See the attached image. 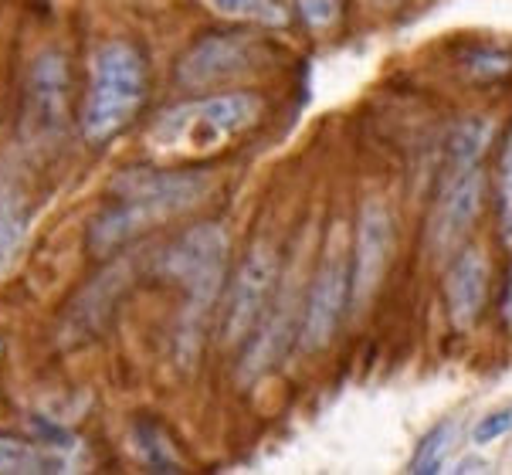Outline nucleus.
<instances>
[{
    "mask_svg": "<svg viewBox=\"0 0 512 475\" xmlns=\"http://www.w3.org/2000/svg\"><path fill=\"white\" fill-rule=\"evenodd\" d=\"M211 190V174L204 167H129L109 184L116 197H146L173 214L201 204Z\"/></svg>",
    "mask_w": 512,
    "mask_h": 475,
    "instance_id": "11",
    "label": "nucleus"
},
{
    "mask_svg": "<svg viewBox=\"0 0 512 475\" xmlns=\"http://www.w3.org/2000/svg\"><path fill=\"white\" fill-rule=\"evenodd\" d=\"M72 79L62 51H41L31 65L28 92H24V123L38 140H58L68 123Z\"/></svg>",
    "mask_w": 512,
    "mask_h": 475,
    "instance_id": "10",
    "label": "nucleus"
},
{
    "mask_svg": "<svg viewBox=\"0 0 512 475\" xmlns=\"http://www.w3.org/2000/svg\"><path fill=\"white\" fill-rule=\"evenodd\" d=\"M282 279V255L268 238L255 241L248 255L241 258L234 282L228 289V302H224L221 319V340L228 347H245L248 336L255 333L258 319L265 316L268 302H272L275 289Z\"/></svg>",
    "mask_w": 512,
    "mask_h": 475,
    "instance_id": "5",
    "label": "nucleus"
},
{
    "mask_svg": "<svg viewBox=\"0 0 512 475\" xmlns=\"http://www.w3.org/2000/svg\"><path fill=\"white\" fill-rule=\"evenodd\" d=\"M492 465H489V459H475V455H468V459H458V465H455V472H489Z\"/></svg>",
    "mask_w": 512,
    "mask_h": 475,
    "instance_id": "25",
    "label": "nucleus"
},
{
    "mask_svg": "<svg viewBox=\"0 0 512 475\" xmlns=\"http://www.w3.org/2000/svg\"><path fill=\"white\" fill-rule=\"evenodd\" d=\"M394 214L380 197H367L357 214V231H353L350 248V316L363 313L377 289L384 285V275L394 258Z\"/></svg>",
    "mask_w": 512,
    "mask_h": 475,
    "instance_id": "8",
    "label": "nucleus"
},
{
    "mask_svg": "<svg viewBox=\"0 0 512 475\" xmlns=\"http://www.w3.org/2000/svg\"><path fill=\"white\" fill-rule=\"evenodd\" d=\"M268 62V45L262 34L255 31H211L197 38L177 62L180 89L187 92H214L224 85L245 79V75L258 72Z\"/></svg>",
    "mask_w": 512,
    "mask_h": 475,
    "instance_id": "4",
    "label": "nucleus"
},
{
    "mask_svg": "<svg viewBox=\"0 0 512 475\" xmlns=\"http://www.w3.org/2000/svg\"><path fill=\"white\" fill-rule=\"evenodd\" d=\"M126 279H129L126 262L109 265V269L75 299L72 313H68L65 326H62V340L65 343H85L89 336L102 333V326L109 323L112 309H116V299L123 296Z\"/></svg>",
    "mask_w": 512,
    "mask_h": 475,
    "instance_id": "13",
    "label": "nucleus"
},
{
    "mask_svg": "<svg viewBox=\"0 0 512 475\" xmlns=\"http://www.w3.org/2000/svg\"><path fill=\"white\" fill-rule=\"evenodd\" d=\"M499 58H509V55H496V51H475V55H468V68H475V75L479 79H496V75L502 72H509L506 65H492V62H499Z\"/></svg>",
    "mask_w": 512,
    "mask_h": 475,
    "instance_id": "23",
    "label": "nucleus"
},
{
    "mask_svg": "<svg viewBox=\"0 0 512 475\" xmlns=\"http://www.w3.org/2000/svg\"><path fill=\"white\" fill-rule=\"evenodd\" d=\"M485 207V170L465 167V170H441V184L435 194V207L428 218V248L438 262H448L465 238L472 235Z\"/></svg>",
    "mask_w": 512,
    "mask_h": 475,
    "instance_id": "7",
    "label": "nucleus"
},
{
    "mask_svg": "<svg viewBox=\"0 0 512 475\" xmlns=\"http://www.w3.org/2000/svg\"><path fill=\"white\" fill-rule=\"evenodd\" d=\"M68 472V462L51 445H38L31 438L0 435V475H45Z\"/></svg>",
    "mask_w": 512,
    "mask_h": 475,
    "instance_id": "15",
    "label": "nucleus"
},
{
    "mask_svg": "<svg viewBox=\"0 0 512 475\" xmlns=\"http://www.w3.org/2000/svg\"><path fill=\"white\" fill-rule=\"evenodd\" d=\"M292 4L302 24L312 31H329L343 14V0H292Z\"/></svg>",
    "mask_w": 512,
    "mask_h": 475,
    "instance_id": "21",
    "label": "nucleus"
},
{
    "mask_svg": "<svg viewBox=\"0 0 512 475\" xmlns=\"http://www.w3.org/2000/svg\"><path fill=\"white\" fill-rule=\"evenodd\" d=\"M201 4L234 24H255V28H285L289 24V11L282 7V0H201Z\"/></svg>",
    "mask_w": 512,
    "mask_h": 475,
    "instance_id": "16",
    "label": "nucleus"
},
{
    "mask_svg": "<svg viewBox=\"0 0 512 475\" xmlns=\"http://www.w3.org/2000/svg\"><path fill=\"white\" fill-rule=\"evenodd\" d=\"M496 218H499V238L512 252V129L502 143L499 163H496Z\"/></svg>",
    "mask_w": 512,
    "mask_h": 475,
    "instance_id": "19",
    "label": "nucleus"
},
{
    "mask_svg": "<svg viewBox=\"0 0 512 475\" xmlns=\"http://www.w3.org/2000/svg\"><path fill=\"white\" fill-rule=\"evenodd\" d=\"M390 4H394V0H390Z\"/></svg>",
    "mask_w": 512,
    "mask_h": 475,
    "instance_id": "26",
    "label": "nucleus"
},
{
    "mask_svg": "<svg viewBox=\"0 0 512 475\" xmlns=\"http://www.w3.org/2000/svg\"><path fill=\"white\" fill-rule=\"evenodd\" d=\"M492 282V262L479 245H462L445 269V309L451 330L468 333L485 313Z\"/></svg>",
    "mask_w": 512,
    "mask_h": 475,
    "instance_id": "12",
    "label": "nucleus"
},
{
    "mask_svg": "<svg viewBox=\"0 0 512 475\" xmlns=\"http://www.w3.org/2000/svg\"><path fill=\"white\" fill-rule=\"evenodd\" d=\"M306 296V292H302ZM302 296L292 285V275L282 272L279 289H275L272 302H268L265 316L258 319L255 333L248 336L245 350H241V364H238V380H251L265 377L279 360L285 357L289 343H295L299 336V316H302Z\"/></svg>",
    "mask_w": 512,
    "mask_h": 475,
    "instance_id": "9",
    "label": "nucleus"
},
{
    "mask_svg": "<svg viewBox=\"0 0 512 475\" xmlns=\"http://www.w3.org/2000/svg\"><path fill=\"white\" fill-rule=\"evenodd\" d=\"M506 435H512V408H496V411L482 414V418L475 421L472 445L485 448V445L499 442V438H506Z\"/></svg>",
    "mask_w": 512,
    "mask_h": 475,
    "instance_id": "22",
    "label": "nucleus"
},
{
    "mask_svg": "<svg viewBox=\"0 0 512 475\" xmlns=\"http://www.w3.org/2000/svg\"><path fill=\"white\" fill-rule=\"evenodd\" d=\"M24 231H28V211H24V197L14 184H0V262L21 245Z\"/></svg>",
    "mask_w": 512,
    "mask_h": 475,
    "instance_id": "18",
    "label": "nucleus"
},
{
    "mask_svg": "<svg viewBox=\"0 0 512 475\" xmlns=\"http://www.w3.org/2000/svg\"><path fill=\"white\" fill-rule=\"evenodd\" d=\"M265 116V99L251 89L204 92L163 109L146 129V146L163 160H204L228 150Z\"/></svg>",
    "mask_w": 512,
    "mask_h": 475,
    "instance_id": "2",
    "label": "nucleus"
},
{
    "mask_svg": "<svg viewBox=\"0 0 512 475\" xmlns=\"http://www.w3.org/2000/svg\"><path fill=\"white\" fill-rule=\"evenodd\" d=\"M350 313V252L329 248L312 272V282L302 296V316H299V343L302 353H319L333 343L336 330L343 326Z\"/></svg>",
    "mask_w": 512,
    "mask_h": 475,
    "instance_id": "6",
    "label": "nucleus"
},
{
    "mask_svg": "<svg viewBox=\"0 0 512 475\" xmlns=\"http://www.w3.org/2000/svg\"><path fill=\"white\" fill-rule=\"evenodd\" d=\"M150 95V65L133 41H102L89 58L78 126L89 143H109L133 123Z\"/></svg>",
    "mask_w": 512,
    "mask_h": 475,
    "instance_id": "3",
    "label": "nucleus"
},
{
    "mask_svg": "<svg viewBox=\"0 0 512 475\" xmlns=\"http://www.w3.org/2000/svg\"><path fill=\"white\" fill-rule=\"evenodd\" d=\"M228 252L231 238L218 221H201L177 235L156 258V272L160 279L180 285L184 302H180L177 316V360L180 364H194L197 353L204 347L207 326H211L214 306H218L224 279H228Z\"/></svg>",
    "mask_w": 512,
    "mask_h": 475,
    "instance_id": "1",
    "label": "nucleus"
},
{
    "mask_svg": "<svg viewBox=\"0 0 512 475\" xmlns=\"http://www.w3.org/2000/svg\"><path fill=\"white\" fill-rule=\"evenodd\" d=\"M492 140H496V123L489 116H468L462 119L448 136L445 146V163L441 170H465V167H479L482 157L489 153Z\"/></svg>",
    "mask_w": 512,
    "mask_h": 475,
    "instance_id": "14",
    "label": "nucleus"
},
{
    "mask_svg": "<svg viewBox=\"0 0 512 475\" xmlns=\"http://www.w3.org/2000/svg\"><path fill=\"white\" fill-rule=\"evenodd\" d=\"M499 319H502V326L512 333V265H509V272H506V282H502V296H499Z\"/></svg>",
    "mask_w": 512,
    "mask_h": 475,
    "instance_id": "24",
    "label": "nucleus"
},
{
    "mask_svg": "<svg viewBox=\"0 0 512 475\" xmlns=\"http://www.w3.org/2000/svg\"><path fill=\"white\" fill-rule=\"evenodd\" d=\"M136 448H140L143 462L150 465L153 472H184V462L173 452V445L163 438V431L156 425H143L136 428Z\"/></svg>",
    "mask_w": 512,
    "mask_h": 475,
    "instance_id": "20",
    "label": "nucleus"
},
{
    "mask_svg": "<svg viewBox=\"0 0 512 475\" xmlns=\"http://www.w3.org/2000/svg\"><path fill=\"white\" fill-rule=\"evenodd\" d=\"M458 435H462V428H458V421H455V418L438 421V425L431 428L428 435H424L421 442H418V448H414L407 472H414V475L441 472V465H445V459L451 455V448H455Z\"/></svg>",
    "mask_w": 512,
    "mask_h": 475,
    "instance_id": "17",
    "label": "nucleus"
}]
</instances>
